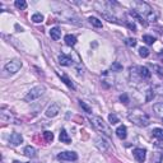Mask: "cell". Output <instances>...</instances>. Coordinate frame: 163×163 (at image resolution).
<instances>
[{
	"label": "cell",
	"instance_id": "83f0119b",
	"mask_svg": "<svg viewBox=\"0 0 163 163\" xmlns=\"http://www.w3.org/2000/svg\"><path fill=\"white\" fill-rule=\"evenodd\" d=\"M61 80H63V82H64V83H65V84H66L69 88H72V89H74V88H75V87H74V84H73V83H72L69 79H68L66 76H61Z\"/></svg>",
	"mask_w": 163,
	"mask_h": 163
},
{
	"label": "cell",
	"instance_id": "30bf717a",
	"mask_svg": "<svg viewBox=\"0 0 163 163\" xmlns=\"http://www.w3.org/2000/svg\"><path fill=\"white\" fill-rule=\"evenodd\" d=\"M59 63H60V65H63V66H70L73 64V60L69 56L61 54L59 56Z\"/></svg>",
	"mask_w": 163,
	"mask_h": 163
},
{
	"label": "cell",
	"instance_id": "cb8c5ba5",
	"mask_svg": "<svg viewBox=\"0 0 163 163\" xmlns=\"http://www.w3.org/2000/svg\"><path fill=\"white\" fill-rule=\"evenodd\" d=\"M139 55H140L142 57L149 56V50H148L147 47H140V49H139Z\"/></svg>",
	"mask_w": 163,
	"mask_h": 163
},
{
	"label": "cell",
	"instance_id": "4316f807",
	"mask_svg": "<svg viewBox=\"0 0 163 163\" xmlns=\"http://www.w3.org/2000/svg\"><path fill=\"white\" fill-rule=\"evenodd\" d=\"M79 105H80V107L85 111V112H88V114H91L92 112V108L89 107V106H87L85 105V102H83V101H79Z\"/></svg>",
	"mask_w": 163,
	"mask_h": 163
},
{
	"label": "cell",
	"instance_id": "4dcf8cb0",
	"mask_svg": "<svg viewBox=\"0 0 163 163\" xmlns=\"http://www.w3.org/2000/svg\"><path fill=\"white\" fill-rule=\"evenodd\" d=\"M154 91L158 92V93H161V94H163V84L157 85V87H154Z\"/></svg>",
	"mask_w": 163,
	"mask_h": 163
},
{
	"label": "cell",
	"instance_id": "836d02e7",
	"mask_svg": "<svg viewBox=\"0 0 163 163\" xmlns=\"http://www.w3.org/2000/svg\"><path fill=\"white\" fill-rule=\"evenodd\" d=\"M13 163H23V162H19V161H14Z\"/></svg>",
	"mask_w": 163,
	"mask_h": 163
},
{
	"label": "cell",
	"instance_id": "8992f818",
	"mask_svg": "<svg viewBox=\"0 0 163 163\" xmlns=\"http://www.w3.org/2000/svg\"><path fill=\"white\" fill-rule=\"evenodd\" d=\"M133 154H134L135 159L138 161L139 163H143L145 161V154H147V150L143 149V148H136V149H134Z\"/></svg>",
	"mask_w": 163,
	"mask_h": 163
},
{
	"label": "cell",
	"instance_id": "2e32d148",
	"mask_svg": "<svg viewBox=\"0 0 163 163\" xmlns=\"http://www.w3.org/2000/svg\"><path fill=\"white\" fill-rule=\"evenodd\" d=\"M65 44L68 46H74L76 44V37L74 35H66L65 36Z\"/></svg>",
	"mask_w": 163,
	"mask_h": 163
},
{
	"label": "cell",
	"instance_id": "7a4b0ae2",
	"mask_svg": "<svg viewBox=\"0 0 163 163\" xmlns=\"http://www.w3.org/2000/svg\"><path fill=\"white\" fill-rule=\"evenodd\" d=\"M129 120H130L131 122H134L135 125L142 126V127H145V126H148L150 124L149 117L145 114H143V112H139V111H136V112H133V114L129 115Z\"/></svg>",
	"mask_w": 163,
	"mask_h": 163
},
{
	"label": "cell",
	"instance_id": "ba28073f",
	"mask_svg": "<svg viewBox=\"0 0 163 163\" xmlns=\"http://www.w3.org/2000/svg\"><path fill=\"white\" fill-rule=\"evenodd\" d=\"M138 70H139V72H138L139 76H140V78H143V79H149L150 76H152V73L149 72L148 68H145V66H139Z\"/></svg>",
	"mask_w": 163,
	"mask_h": 163
},
{
	"label": "cell",
	"instance_id": "f1b7e54d",
	"mask_svg": "<svg viewBox=\"0 0 163 163\" xmlns=\"http://www.w3.org/2000/svg\"><path fill=\"white\" fill-rule=\"evenodd\" d=\"M125 44H126L127 46H130V47H134V46H136V40H135V38H127V40L125 41Z\"/></svg>",
	"mask_w": 163,
	"mask_h": 163
},
{
	"label": "cell",
	"instance_id": "e575fe53",
	"mask_svg": "<svg viewBox=\"0 0 163 163\" xmlns=\"http://www.w3.org/2000/svg\"><path fill=\"white\" fill-rule=\"evenodd\" d=\"M161 57H162V59H163V54H161Z\"/></svg>",
	"mask_w": 163,
	"mask_h": 163
},
{
	"label": "cell",
	"instance_id": "5b68a950",
	"mask_svg": "<svg viewBox=\"0 0 163 163\" xmlns=\"http://www.w3.org/2000/svg\"><path fill=\"white\" fill-rule=\"evenodd\" d=\"M59 159H61V161H76L78 159V154H76L75 152H63V153H60L59 156H57Z\"/></svg>",
	"mask_w": 163,
	"mask_h": 163
},
{
	"label": "cell",
	"instance_id": "f546056e",
	"mask_svg": "<svg viewBox=\"0 0 163 163\" xmlns=\"http://www.w3.org/2000/svg\"><path fill=\"white\" fill-rule=\"evenodd\" d=\"M120 101H121V102H124V103L125 105H127L129 103V98H127V94H121V96H120Z\"/></svg>",
	"mask_w": 163,
	"mask_h": 163
},
{
	"label": "cell",
	"instance_id": "7402d4cb",
	"mask_svg": "<svg viewBox=\"0 0 163 163\" xmlns=\"http://www.w3.org/2000/svg\"><path fill=\"white\" fill-rule=\"evenodd\" d=\"M42 21H44V15H42L41 13H36L32 15V22L35 23H41Z\"/></svg>",
	"mask_w": 163,
	"mask_h": 163
},
{
	"label": "cell",
	"instance_id": "484cf974",
	"mask_svg": "<svg viewBox=\"0 0 163 163\" xmlns=\"http://www.w3.org/2000/svg\"><path fill=\"white\" fill-rule=\"evenodd\" d=\"M44 136L46 138V140H47L49 143H51V142L54 140V134L51 133V131H45V133H44Z\"/></svg>",
	"mask_w": 163,
	"mask_h": 163
},
{
	"label": "cell",
	"instance_id": "ac0fdd59",
	"mask_svg": "<svg viewBox=\"0 0 163 163\" xmlns=\"http://www.w3.org/2000/svg\"><path fill=\"white\" fill-rule=\"evenodd\" d=\"M153 110H154V112H156L158 116L163 117V103H157V105H154V106H153Z\"/></svg>",
	"mask_w": 163,
	"mask_h": 163
},
{
	"label": "cell",
	"instance_id": "d4e9b609",
	"mask_svg": "<svg viewBox=\"0 0 163 163\" xmlns=\"http://www.w3.org/2000/svg\"><path fill=\"white\" fill-rule=\"evenodd\" d=\"M108 120H110V122L112 124V125H115V124L118 122V117H117L115 114H110V115H108Z\"/></svg>",
	"mask_w": 163,
	"mask_h": 163
},
{
	"label": "cell",
	"instance_id": "603a6c76",
	"mask_svg": "<svg viewBox=\"0 0 163 163\" xmlns=\"http://www.w3.org/2000/svg\"><path fill=\"white\" fill-rule=\"evenodd\" d=\"M15 6L18 8V9L24 10L25 8H27V3H25L24 0H17V2H15Z\"/></svg>",
	"mask_w": 163,
	"mask_h": 163
},
{
	"label": "cell",
	"instance_id": "44dd1931",
	"mask_svg": "<svg viewBox=\"0 0 163 163\" xmlns=\"http://www.w3.org/2000/svg\"><path fill=\"white\" fill-rule=\"evenodd\" d=\"M143 41L145 42L147 45H153L154 42H156V38H154L153 36H149V35H145L143 36Z\"/></svg>",
	"mask_w": 163,
	"mask_h": 163
},
{
	"label": "cell",
	"instance_id": "ffe728a7",
	"mask_svg": "<svg viewBox=\"0 0 163 163\" xmlns=\"http://www.w3.org/2000/svg\"><path fill=\"white\" fill-rule=\"evenodd\" d=\"M89 22H91L92 25H94V27H97V28H101V27H102V22H101L98 18H96V17H91V18H89Z\"/></svg>",
	"mask_w": 163,
	"mask_h": 163
},
{
	"label": "cell",
	"instance_id": "8fae6325",
	"mask_svg": "<svg viewBox=\"0 0 163 163\" xmlns=\"http://www.w3.org/2000/svg\"><path fill=\"white\" fill-rule=\"evenodd\" d=\"M96 145L98 147V149L102 150V152L107 150V148H108V143L105 139H102V138H97L96 139Z\"/></svg>",
	"mask_w": 163,
	"mask_h": 163
},
{
	"label": "cell",
	"instance_id": "6da1fadb",
	"mask_svg": "<svg viewBox=\"0 0 163 163\" xmlns=\"http://www.w3.org/2000/svg\"><path fill=\"white\" fill-rule=\"evenodd\" d=\"M91 122L93 124V126L97 129L98 131H101L102 134H105L106 136H111L112 135V131H111L110 126L103 121V118L99 116H92L91 117Z\"/></svg>",
	"mask_w": 163,
	"mask_h": 163
},
{
	"label": "cell",
	"instance_id": "4fadbf2b",
	"mask_svg": "<svg viewBox=\"0 0 163 163\" xmlns=\"http://www.w3.org/2000/svg\"><path fill=\"white\" fill-rule=\"evenodd\" d=\"M60 142L61 143H65V144H70V142H72V139H70V136L68 135V133H66V130L65 129H63L61 130V133H60Z\"/></svg>",
	"mask_w": 163,
	"mask_h": 163
},
{
	"label": "cell",
	"instance_id": "9c48e42d",
	"mask_svg": "<svg viewBox=\"0 0 163 163\" xmlns=\"http://www.w3.org/2000/svg\"><path fill=\"white\" fill-rule=\"evenodd\" d=\"M9 142L12 145H19L22 142H23V138H22V135L18 134V133H13L10 135V138H9Z\"/></svg>",
	"mask_w": 163,
	"mask_h": 163
},
{
	"label": "cell",
	"instance_id": "3957f363",
	"mask_svg": "<svg viewBox=\"0 0 163 163\" xmlns=\"http://www.w3.org/2000/svg\"><path fill=\"white\" fill-rule=\"evenodd\" d=\"M44 93H45V87H44V85H37V87L32 88V89L27 93V96H25L24 99L27 101V102H32V101H35V99L40 98Z\"/></svg>",
	"mask_w": 163,
	"mask_h": 163
},
{
	"label": "cell",
	"instance_id": "e0dca14e",
	"mask_svg": "<svg viewBox=\"0 0 163 163\" xmlns=\"http://www.w3.org/2000/svg\"><path fill=\"white\" fill-rule=\"evenodd\" d=\"M24 154L27 157H29V158H33V157L36 156V149L33 148V147H31V145H28V147L24 148Z\"/></svg>",
	"mask_w": 163,
	"mask_h": 163
},
{
	"label": "cell",
	"instance_id": "d6986e66",
	"mask_svg": "<svg viewBox=\"0 0 163 163\" xmlns=\"http://www.w3.org/2000/svg\"><path fill=\"white\" fill-rule=\"evenodd\" d=\"M153 133V136H156V138L158 140H163V129H154V130L152 131Z\"/></svg>",
	"mask_w": 163,
	"mask_h": 163
},
{
	"label": "cell",
	"instance_id": "9a60e30c",
	"mask_svg": "<svg viewBox=\"0 0 163 163\" xmlns=\"http://www.w3.org/2000/svg\"><path fill=\"white\" fill-rule=\"evenodd\" d=\"M130 15L133 17V18H135L136 21H139L143 25H147V22H145V19L143 18V15H140L136 10H131V12H130Z\"/></svg>",
	"mask_w": 163,
	"mask_h": 163
},
{
	"label": "cell",
	"instance_id": "277c9868",
	"mask_svg": "<svg viewBox=\"0 0 163 163\" xmlns=\"http://www.w3.org/2000/svg\"><path fill=\"white\" fill-rule=\"evenodd\" d=\"M21 68H22V61H19V60H12V61H9L5 65L4 69L8 74H15Z\"/></svg>",
	"mask_w": 163,
	"mask_h": 163
},
{
	"label": "cell",
	"instance_id": "d6a6232c",
	"mask_svg": "<svg viewBox=\"0 0 163 163\" xmlns=\"http://www.w3.org/2000/svg\"><path fill=\"white\" fill-rule=\"evenodd\" d=\"M126 24H127V27L130 28V29H133V31H135V29H136V27H135V24H134V23H130V22H127Z\"/></svg>",
	"mask_w": 163,
	"mask_h": 163
},
{
	"label": "cell",
	"instance_id": "7c38bea8",
	"mask_svg": "<svg viewBox=\"0 0 163 163\" xmlns=\"http://www.w3.org/2000/svg\"><path fill=\"white\" fill-rule=\"evenodd\" d=\"M50 36H51V38L55 40V41L60 40V37H61V29H60L59 27L51 28V31H50Z\"/></svg>",
	"mask_w": 163,
	"mask_h": 163
},
{
	"label": "cell",
	"instance_id": "52a82bcc",
	"mask_svg": "<svg viewBox=\"0 0 163 163\" xmlns=\"http://www.w3.org/2000/svg\"><path fill=\"white\" fill-rule=\"evenodd\" d=\"M59 112H60V106H59L57 103H54V105H51V106L47 108L46 115H47L49 117H55Z\"/></svg>",
	"mask_w": 163,
	"mask_h": 163
},
{
	"label": "cell",
	"instance_id": "5bb4252c",
	"mask_svg": "<svg viewBox=\"0 0 163 163\" xmlns=\"http://www.w3.org/2000/svg\"><path fill=\"white\" fill-rule=\"evenodd\" d=\"M116 135H117V138H120V139H125L126 135H127V133H126V126H124V125L118 126L117 130H116Z\"/></svg>",
	"mask_w": 163,
	"mask_h": 163
},
{
	"label": "cell",
	"instance_id": "1f68e13d",
	"mask_svg": "<svg viewBox=\"0 0 163 163\" xmlns=\"http://www.w3.org/2000/svg\"><path fill=\"white\" fill-rule=\"evenodd\" d=\"M122 69V66L120 65L118 63H115L114 65H112V70H121Z\"/></svg>",
	"mask_w": 163,
	"mask_h": 163
}]
</instances>
